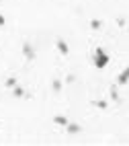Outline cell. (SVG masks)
Returning <instances> with one entry per match:
<instances>
[{"label": "cell", "instance_id": "7a4b0ae2", "mask_svg": "<svg viewBox=\"0 0 129 146\" xmlns=\"http://www.w3.org/2000/svg\"><path fill=\"white\" fill-rule=\"evenodd\" d=\"M23 56H25V60H29V62H33V60H35V47L29 43V41L23 43Z\"/></svg>", "mask_w": 129, "mask_h": 146}, {"label": "cell", "instance_id": "6da1fadb", "mask_svg": "<svg viewBox=\"0 0 129 146\" xmlns=\"http://www.w3.org/2000/svg\"><path fill=\"white\" fill-rule=\"evenodd\" d=\"M109 62H111L109 54L103 50V47H96L94 54H92V64L98 68V70H103V68H107V66H109Z\"/></svg>", "mask_w": 129, "mask_h": 146}, {"label": "cell", "instance_id": "52a82bcc", "mask_svg": "<svg viewBox=\"0 0 129 146\" xmlns=\"http://www.w3.org/2000/svg\"><path fill=\"white\" fill-rule=\"evenodd\" d=\"M53 121H55L57 125H62V128H66V125L70 123V121H68V117H64V115H55V117H53Z\"/></svg>", "mask_w": 129, "mask_h": 146}, {"label": "cell", "instance_id": "ba28073f", "mask_svg": "<svg viewBox=\"0 0 129 146\" xmlns=\"http://www.w3.org/2000/svg\"><path fill=\"white\" fill-rule=\"evenodd\" d=\"M62 80H59V78H55L53 82H51V89H53V93H62Z\"/></svg>", "mask_w": 129, "mask_h": 146}, {"label": "cell", "instance_id": "5b68a950", "mask_svg": "<svg viewBox=\"0 0 129 146\" xmlns=\"http://www.w3.org/2000/svg\"><path fill=\"white\" fill-rule=\"evenodd\" d=\"M55 45H57V52L62 54V56H68V54H70V47H68V43H66L64 39H57Z\"/></svg>", "mask_w": 129, "mask_h": 146}, {"label": "cell", "instance_id": "8992f818", "mask_svg": "<svg viewBox=\"0 0 129 146\" xmlns=\"http://www.w3.org/2000/svg\"><path fill=\"white\" fill-rule=\"evenodd\" d=\"M13 95L16 97V99H23V97H27V93H25V89H23V86H13Z\"/></svg>", "mask_w": 129, "mask_h": 146}, {"label": "cell", "instance_id": "9c48e42d", "mask_svg": "<svg viewBox=\"0 0 129 146\" xmlns=\"http://www.w3.org/2000/svg\"><path fill=\"white\" fill-rule=\"evenodd\" d=\"M4 84H6V89H13V86H16V78H14V76H8Z\"/></svg>", "mask_w": 129, "mask_h": 146}, {"label": "cell", "instance_id": "3957f363", "mask_svg": "<svg viewBox=\"0 0 129 146\" xmlns=\"http://www.w3.org/2000/svg\"><path fill=\"white\" fill-rule=\"evenodd\" d=\"M127 82H129V66L125 68L121 74H119V78H117V84H119V86H125Z\"/></svg>", "mask_w": 129, "mask_h": 146}, {"label": "cell", "instance_id": "277c9868", "mask_svg": "<svg viewBox=\"0 0 129 146\" xmlns=\"http://www.w3.org/2000/svg\"><path fill=\"white\" fill-rule=\"evenodd\" d=\"M66 130H68V134H70V136H76V134H80V132H82V125H80V123H72V121H70V123L66 125Z\"/></svg>", "mask_w": 129, "mask_h": 146}, {"label": "cell", "instance_id": "8fae6325", "mask_svg": "<svg viewBox=\"0 0 129 146\" xmlns=\"http://www.w3.org/2000/svg\"><path fill=\"white\" fill-rule=\"evenodd\" d=\"M111 99H113L115 103H121V97H119V93H117V89H111Z\"/></svg>", "mask_w": 129, "mask_h": 146}, {"label": "cell", "instance_id": "5bb4252c", "mask_svg": "<svg viewBox=\"0 0 129 146\" xmlns=\"http://www.w3.org/2000/svg\"><path fill=\"white\" fill-rule=\"evenodd\" d=\"M4 23H6V19H4L2 15H0V27H4Z\"/></svg>", "mask_w": 129, "mask_h": 146}, {"label": "cell", "instance_id": "30bf717a", "mask_svg": "<svg viewBox=\"0 0 129 146\" xmlns=\"http://www.w3.org/2000/svg\"><path fill=\"white\" fill-rule=\"evenodd\" d=\"M101 27H103V23L98 21V19H92V21H90V29H94V31H98V29H101Z\"/></svg>", "mask_w": 129, "mask_h": 146}, {"label": "cell", "instance_id": "4fadbf2b", "mask_svg": "<svg viewBox=\"0 0 129 146\" xmlns=\"http://www.w3.org/2000/svg\"><path fill=\"white\" fill-rule=\"evenodd\" d=\"M74 80H76V76H74V74H70V76H66V82H68V84H72Z\"/></svg>", "mask_w": 129, "mask_h": 146}, {"label": "cell", "instance_id": "7c38bea8", "mask_svg": "<svg viewBox=\"0 0 129 146\" xmlns=\"http://www.w3.org/2000/svg\"><path fill=\"white\" fill-rule=\"evenodd\" d=\"M94 105L98 107V109H107V101H96Z\"/></svg>", "mask_w": 129, "mask_h": 146}]
</instances>
